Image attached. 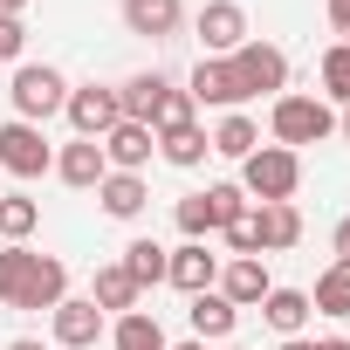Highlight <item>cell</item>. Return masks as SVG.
Returning a JSON list of instances; mask_svg holds the SVG:
<instances>
[{
	"instance_id": "obj_23",
	"label": "cell",
	"mask_w": 350,
	"mask_h": 350,
	"mask_svg": "<svg viewBox=\"0 0 350 350\" xmlns=\"http://www.w3.org/2000/svg\"><path fill=\"white\" fill-rule=\"evenodd\" d=\"M309 309H323V316H350V261H329L323 275H316V288H309Z\"/></svg>"
},
{
	"instance_id": "obj_36",
	"label": "cell",
	"mask_w": 350,
	"mask_h": 350,
	"mask_svg": "<svg viewBox=\"0 0 350 350\" xmlns=\"http://www.w3.org/2000/svg\"><path fill=\"white\" fill-rule=\"evenodd\" d=\"M0 14H14V21H21V14H28V0H0Z\"/></svg>"
},
{
	"instance_id": "obj_8",
	"label": "cell",
	"mask_w": 350,
	"mask_h": 350,
	"mask_svg": "<svg viewBox=\"0 0 350 350\" xmlns=\"http://www.w3.org/2000/svg\"><path fill=\"white\" fill-rule=\"evenodd\" d=\"M62 117L76 124V137H103V131L124 117V103H117V90H110V83H83V90L69 83V103H62Z\"/></svg>"
},
{
	"instance_id": "obj_31",
	"label": "cell",
	"mask_w": 350,
	"mask_h": 350,
	"mask_svg": "<svg viewBox=\"0 0 350 350\" xmlns=\"http://www.w3.org/2000/svg\"><path fill=\"white\" fill-rule=\"evenodd\" d=\"M179 234H186V241H206V234H213V213H206V193H186V200H179Z\"/></svg>"
},
{
	"instance_id": "obj_12",
	"label": "cell",
	"mask_w": 350,
	"mask_h": 350,
	"mask_svg": "<svg viewBox=\"0 0 350 350\" xmlns=\"http://www.w3.org/2000/svg\"><path fill=\"white\" fill-rule=\"evenodd\" d=\"M247 227H254V254H261V261L302 241V213H295V200H268V206H254Z\"/></svg>"
},
{
	"instance_id": "obj_16",
	"label": "cell",
	"mask_w": 350,
	"mask_h": 350,
	"mask_svg": "<svg viewBox=\"0 0 350 350\" xmlns=\"http://www.w3.org/2000/svg\"><path fill=\"white\" fill-rule=\"evenodd\" d=\"M179 21H186L179 0H124V28H131V35H144V42L179 35Z\"/></svg>"
},
{
	"instance_id": "obj_30",
	"label": "cell",
	"mask_w": 350,
	"mask_h": 350,
	"mask_svg": "<svg viewBox=\"0 0 350 350\" xmlns=\"http://www.w3.org/2000/svg\"><path fill=\"white\" fill-rule=\"evenodd\" d=\"M172 124H193V96L165 83V96H158V110H151V131H172Z\"/></svg>"
},
{
	"instance_id": "obj_4",
	"label": "cell",
	"mask_w": 350,
	"mask_h": 350,
	"mask_svg": "<svg viewBox=\"0 0 350 350\" xmlns=\"http://www.w3.org/2000/svg\"><path fill=\"white\" fill-rule=\"evenodd\" d=\"M8 96H14V117H21V124H49V117L69 103V76L49 69V62H21L14 83H8Z\"/></svg>"
},
{
	"instance_id": "obj_33",
	"label": "cell",
	"mask_w": 350,
	"mask_h": 350,
	"mask_svg": "<svg viewBox=\"0 0 350 350\" xmlns=\"http://www.w3.org/2000/svg\"><path fill=\"white\" fill-rule=\"evenodd\" d=\"M282 350H350V343L343 336H316V343L309 336H282Z\"/></svg>"
},
{
	"instance_id": "obj_32",
	"label": "cell",
	"mask_w": 350,
	"mask_h": 350,
	"mask_svg": "<svg viewBox=\"0 0 350 350\" xmlns=\"http://www.w3.org/2000/svg\"><path fill=\"white\" fill-rule=\"evenodd\" d=\"M21 49H28V28L14 14H0V62H21Z\"/></svg>"
},
{
	"instance_id": "obj_28",
	"label": "cell",
	"mask_w": 350,
	"mask_h": 350,
	"mask_svg": "<svg viewBox=\"0 0 350 350\" xmlns=\"http://www.w3.org/2000/svg\"><path fill=\"white\" fill-rule=\"evenodd\" d=\"M206 213H213V234H227L234 220H247V193L234 179H220V186H206Z\"/></svg>"
},
{
	"instance_id": "obj_26",
	"label": "cell",
	"mask_w": 350,
	"mask_h": 350,
	"mask_svg": "<svg viewBox=\"0 0 350 350\" xmlns=\"http://www.w3.org/2000/svg\"><path fill=\"white\" fill-rule=\"evenodd\" d=\"M165 254H172V247H158V241H131L117 268H124L137 288H158V282H165Z\"/></svg>"
},
{
	"instance_id": "obj_17",
	"label": "cell",
	"mask_w": 350,
	"mask_h": 350,
	"mask_svg": "<svg viewBox=\"0 0 350 350\" xmlns=\"http://www.w3.org/2000/svg\"><path fill=\"white\" fill-rule=\"evenodd\" d=\"M186 323H193V336L200 343H220V336H234V323H241V309L220 295V288H206V295H193V309H186Z\"/></svg>"
},
{
	"instance_id": "obj_38",
	"label": "cell",
	"mask_w": 350,
	"mask_h": 350,
	"mask_svg": "<svg viewBox=\"0 0 350 350\" xmlns=\"http://www.w3.org/2000/svg\"><path fill=\"white\" fill-rule=\"evenodd\" d=\"M336 131H343V144H350V103H343V117H336Z\"/></svg>"
},
{
	"instance_id": "obj_15",
	"label": "cell",
	"mask_w": 350,
	"mask_h": 350,
	"mask_svg": "<svg viewBox=\"0 0 350 350\" xmlns=\"http://www.w3.org/2000/svg\"><path fill=\"white\" fill-rule=\"evenodd\" d=\"M165 282L179 288V295H206V288L220 282V254H206V241L172 247V254H165Z\"/></svg>"
},
{
	"instance_id": "obj_35",
	"label": "cell",
	"mask_w": 350,
	"mask_h": 350,
	"mask_svg": "<svg viewBox=\"0 0 350 350\" xmlns=\"http://www.w3.org/2000/svg\"><path fill=\"white\" fill-rule=\"evenodd\" d=\"M336 261H350V220L336 227Z\"/></svg>"
},
{
	"instance_id": "obj_3",
	"label": "cell",
	"mask_w": 350,
	"mask_h": 350,
	"mask_svg": "<svg viewBox=\"0 0 350 350\" xmlns=\"http://www.w3.org/2000/svg\"><path fill=\"white\" fill-rule=\"evenodd\" d=\"M268 131H275L282 151H302V144H323V137L336 131V110H329L323 96H275Z\"/></svg>"
},
{
	"instance_id": "obj_21",
	"label": "cell",
	"mask_w": 350,
	"mask_h": 350,
	"mask_svg": "<svg viewBox=\"0 0 350 350\" xmlns=\"http://www.w3.org/2000/svg\"><path fill=\"white\" fill-rule=\"evenodd\" d=\"M137 295H144V288H137L117 261H110V268H96V282H90V302H96L103 316H131V309H137Z\"/></svg>"
},
{
	"instance_id": "obj_11",
	"label": "cell",
	"mask_w": 350,
	"mask_h": 350,
	"mask_svg": "<svg viewBox=\"0 0 350 350\" xmlns=\"http://www.w3.org/2000/svg\"><path fill=\"white\" fill-rule=\"evenodd\" d=\"M96 144H103L110 172H144V165H151V151H158V131H151V124H131V117H117V124H110Z\"/></svg>"
},
{
	"instance_id": "obj_34",
	"label": "cell",
	"mask_w": 350,
	"mask_h": 350,
	"mask_svg": "<svg viewBox=\"0 0 350 350\" xmlns=\"http://www.w3.org/2000/svg\"><path fill=\"white\" fill-rule=\"evenodd\" d=\"M329 28H336V42H350V0H329Z\"/></svg>"
},
{
	"instance_id": "obj_5",
	"label": "cell",
	"mask_w": 350,
	"mask_h": 350,
	"mask_svg": "<svg viewBox=\"0 0 350 350\" xmlns=\"http://www.w3.org/2000/svg\"><path fill=\"white\" fill-rule=\"evenodd\" d=\"M0 172H14V179H42V172H55V144L42 137V124H21V117L0 124Z\"/></svg>"
},
{
	"instance_id": "obj_10",
	"label": "cell",
	"mask_w": 350,
	"mask_h": 350,
	"mask_svg": "<svg viewBox=\"0 0 350 350\" xmlns=\"http://www.w3.org/2000/svg\"><path fill=\"white\" fill-rule=\"evenodd\" d=\"M186 96H193V103H213V110H241V103H247L227 55H200V69L186 76Z\"/></svg>"
},
{
	"instance_id": "obj_6",
	"label": "cell",
	"mask_w": 350,
	"mask_h": 350,
	"mask_svg": "<svg viewBox=\"0 0 350 350\" xmlns=\"http://www.w3.org/2000/svg\"><path fill=\"white\" fill-rule=\"evenodd\" d=\"M227 62L241 76V96H288V55L275 42H241Z\"/></svg>"
},
{
	"instance_id": "obj_22",
	"label": "cell",
	"mask_w": 350,
	"mask_h": 350,
	"mask_svg": "<svg viewBox=\"0 0 350 350\" xmlns=\"http://www.w3.org/2000/svg\"><path fill=\"white\" fill-rule=\"evenodd\" d=\"M206 137H213V151H220V158H234V165H241L247 151H261V131H254V117H241V110H227Z\"/></svg>"
},
{
	"instance_id": "obj_20",
	"label": "cell",
	"mask_w": 350,
	"mask_h": 350,
	"mask_svg": "<svg viewBox=\"0 0 350 350\" xmlns=\"http://www.w3.org/2000/svg\"><path fill=\"white\" fill-rule=\"evenodd\" d=\"M261 316H268V329H282V336H302L309 329V288H268L261 295Z\"/></svg>"
},
{
	"instance_id": "obj_7",
	"label": "cell",
	"mask_w": 350,
	"mask_h": 350,
	"mask_svg": "<svg viewBox=\"0 0 350 350\" xmlns=\"http://www.w3.org/2000/svg\"><path fill=\"white\" fill-rule=\"evenodd\" d=\"M193 28H200V49H206V55H234L241 42H254L241 0H206V8L193 14Z\"/></svg>"
},
{
	"instance_id": "obj_1",
	"label": "cell",
	"mask_w": 350,
	"mask_h": 350,
	"mask_svg": "<svg viewBox=\"0 0 350 350\" xmlns=\"http://www.w3.org/2000/svg\"><path fill=\"white\" fill-rule=\"evenodd\" d=\"M69 295V268L55 254H35L28 241L0 247V302L8 309H55Z\"/></svg>"
},
{
	"instance_id": "obj_24",
	"label": "cell",
	"mask_w": 350,
	"mask_h": 350,
	"mask_svg": "<svg viewBox=\"0 0 350 350\" xmlns=\"http://www.w3.org/2000/svg\"><path fill=\"white\" fill-rule=\"evenodd\" d=\"M158 96H165V76H158V69H144V76L117 83V103H124V117H131V124H151Z\"/></svg>"
},
{
	"instance_id": "obj_9",
	"label": "cell",
	"mask_w": 350,
	"mask_h": 350,
	"mask_svg": "<svg viewBox=\"0 0 350 350\" xmlns=\"http://www.w3.org/2000/svg\"><path fill=\"white\" fill-rule=\"evenodd\" d=\"M103 323H110V316H103L90 295H62V302L49 309V329H55L62 350H90V343L103 336Z\"/></svg>"
},
{
	"instance_id": "obj_27",
	"label": "cell",
	"mask_w": 350,
	"mask_h": 350,
	"mask_svg": "<svg viewBox=\"0 0 350 350\" xmlns=\"http://www.w3.org/2000/svg\"><path fill=\"white\" fill-rule=\"evenodd\" d=\"M42 227V206L28 193H0V241H28Z\"/></svg>"
},
{
	"instance_id": "obj_29",
	"label": "cell",
	"mask_w": 350,
	"mask_h": 350,
	"mask_svg": "<svg viewBox=\"0 0 350 350\" xmlns=\"http://www.w3.org/2000/svg\"><path fill=\"white\" fill-rule=\"evenodd\" d=\"M323 103H350V42L323 49Z\"/></svg>"
},
{
	"instance_id": "obj_19",
	"label": "cell",
	"mask_w": 350,
	"mask_h": 350,
	"mask_svg": "<svg viewBox=\"0 0 350 350\" xmlns=\"http://www.w3.org/2000/svg\"><path fill=\"white\" fill-rule=\"evenodd\" d=\"M96 200H103L110 220H137L144 200H151V186H144V172H110V179L96 186Z\"/></svg>"
},
{
	"instance_id": "obj_13",
	"label": "cell",
	"mask_w": 350,
	"mask_h": 350,
	"mask_svg": "<svg viewBox=\"0 0 350 350\" xmlns=\"http://www.w3.org/2000/svg\"><path fill=\"white\" fill-rule=\"evenodd\" d=\"M213 288H220V295H227L234 309H261V295H268L275 282H268V261H261V254H227V261H220V282H213Z\"/></svg>"
},
{
	"instance_id": "obj_14",
	"label": "cell",
	"mask_w": 350,
	"mask_h": 350,
	"mask_svg": "<svg viewBox=\"0 0 350 350\" xmlns=\"http://www.w3.org/2000/svg\"><path fill=\"white\" fill-rule=\"evenodd\" d=\"M55 179H62V186H76V193H96V186L110 179L103 144H96V137H69V144L55 151Z\"/></svg>"
},
{
	"instance_id": "obj_25",
	"label": "cell",
	"mask_w": 350,
	"mask_h": 350,
	"mask_svg": "<svg viewBox=\"0 0 350 350\" xmlns=\"http://www.w3.org/2000/svg\"><path fill=\"white\" fill-rule=\"evenodd\" d=\"M110 350H165V329H158V316H144V309L117 316V323H110Z\"/></svg>"
},
{
	"instance_id": "obj_39",
	"label": "cell",
	"mask_w": 350,
	"mask_h": 350,
	"mask_svg": "<svg viewBox=\"0 0 350 350\" xmlns=\"http://www.w3.org/2000/svg\"><path fill=\"white\" fill-rule=\"evenodd\" d=\"M165 350H206V343H200V336H193V343H165Z\"/></svg>"
},
{
	"instance_id": "obj_2",
	"label": "cell",
	"mask_w": 350,
	"mask_h": 350,
	"mask_svg": "<svg viewBox=\"0 0 350 350\" xmlns=\"http://www.w3.org/2000/svg\"><path fill=\"white\" fill-rule=\"evenodd\" d=\"M234 186H241L254 206H268V200H295V186H302V151H282V144H261V151H247Z\"/></svg>"
},
{
	"instance_id": "obj_18",
	"label": "cell",
	"mask_w": 350,
	"mask_h": 350,
	"mask_svg": "<svg viewBox=\"0 0 350 350\" xmlns=\"http://www.w3.org/2000/svg\"><path fill=\"white\" fill-rule=\"evenodd\" d=\"M206 151H213V137L200 131V117H193V124H172V131H158V158H165V165H179V172L206 165Z\"/></svg>"
},
{
	"instance_id": "obj_37",
	"label": "cell",
	"mask_w": 350,
	"mask_h": 350,
	"mask_svg": "<svg viewBox=\"0 0 350 350\" xmlns=\"http://www.w3.org/2000/svg\"><path fill=\"white\" fill-rule=\"evenodd\" d=\"M8 350H49V343H35V336H14V343H8Z\"/></svg>"
}]
</instances>
